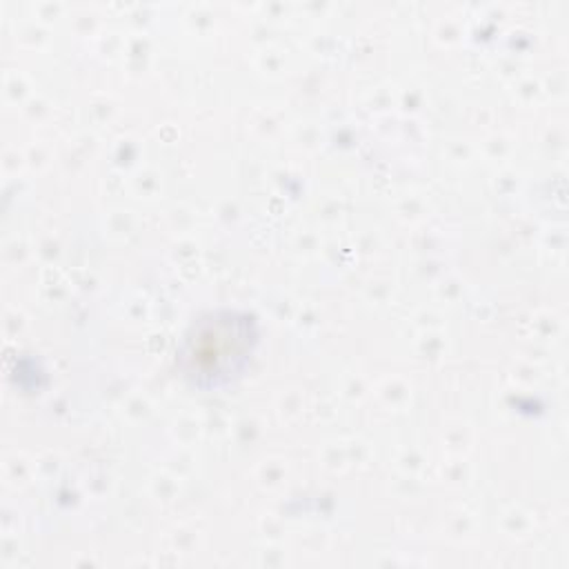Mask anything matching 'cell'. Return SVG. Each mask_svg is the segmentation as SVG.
I'll list each match as a JSON object with an SVG mask.
<instances>
[{
	"instance_id": "6da1fadb",
	"label": "cell",
	"mask_w": 569,
	"mask_h": 569,
	"mask_svg": "<svg viewBox=\"0 0 569 569\" xmlns=\"http://www.w3.org/2000/svg\"><path fill=\"white\" fill-rule=\"evenodd\" d=\"M258 345L256 320L238 309H211L198 316L178 345L180 373L200 389L233 382L247 369Z\"/></svg>"
}]
</instances>
